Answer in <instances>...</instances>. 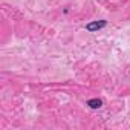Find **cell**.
<instances>
[{"mask_svg":"<svg viewBox=\"0 0 130 130\" xmlns=\"http://www.w3.org/2000/svg\"><path fill=\"white\" fill-rule=\"evenodd\" d=\"M106 25H107V22H106V20H100V22H90L89 25H86V29H87L89 32H96V31L103 29Z\"/></svg>","mask_w":130,"mask_h":130,"instance_id":"6da1fadb","label":"cell"},{"mask_svg":"<svg viewBox=\"0 0 130 130\" xmlns=\"http://www.w3.org/2000/svg\"><path fill=\"white\" fill-rule=\"evenodd\" d=\"M87 106H90L92 109H100V107L103 106V101L98 100V98H93V100H89V101H87Z\"/></svg>","mask_w":130,"mask_h":130,"instance_id":"7a4b0ae2","label":"cell"}]
</instances>
